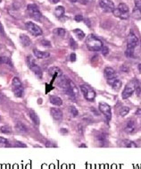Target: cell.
Listing matches in <instances>:
<instances>
[{"label": "cell", "instance_id": "obj_16", "mask_svg": "<svg viewBox=\"0 0 141 169\" xmlns=\"http://www.w3.org/2000/svg\"><path fill=\"white\" fill-rule=\"evenodd\" d=\"M33 54H34L35 57H37L38 59H45V58H48L49 56H50V54H49L48 52L40 51L38 49H36V48L33 49Z\"/></svg>", "mask_w": 141, "mask_h": 169}, {"label": "cell", "instance_id": "obj_29", "mask_svg": "<svg viewBox=\"0 0 141 169\" xmlns=\"http://www.w3.org/2000/svg\"><path fill=\"white\" fill-rule=\"evenodd\" d=\"M69 110H70V112H71V115H72L73 117H76V116H79V111H78V109H77L75 107H74V106H71L70 108H69Z\"/></svg>", "mask_w": 141, "mask_h": 169}, {"label": "cell", "instance_id": "obj_25", "mask_svg": "<svg viewBox=\"0 0 141 169\" xmlns=\"http://www.w3.org/2000/svg\"><path fill=\"white\" fill-rule=\"evenodd\" d=\"M122 145L124 147H127V148H137V144L130 140H123L122 141Z\"/></svg>", "mask_w": 141, "mask_h": 169}, {"label": "cell", "instance_id": "obj_32", "mask_svg": "<svg viewBox=\"0 0 141 169\" xmlns=\"http://www.w3.org/2000/svg\"><path fill=\"white\" fill-rule=\"evenodd\" d=\"M11 64V61L7 56H0V64Z\"/></svg>", "mask_w": 141, "mask_h": 169}, {"label": "cell", "instance_id": "obj_12", "mask_svg": "<svg viewBox=\"0 0 141 169\" xmlns=\"http://www.w3.org/2000/svg\"><path fill=\"white\" fill-rule=\"evenodd\" d=\"M107 83H108L115 91H119L122 85L121 80L117 79V77L113 78V79H107Z\"/></svg>", "mask_w": 141, "mask_h": 169}, {"label": "cell", "instance_id": "obj_38", "mask_svg": "<svg viewBox=\"0 0 141 169\" xmlns=\"http://www.w3.org/2000/svg\"><path fill=\"white\" fill-rule=\"evenodd\" d=\"M136 116H137L138 118L141 121V108H138V109L136 111Z\"/></svg>", "mask_w": 141, "mask_h": 169}, {"label": "cell", "instance_id": "obj_37", "mask_svg": "<svg viewBox=\"0 0 141 169\" xmlns=\"http://www.w3.org/2000/svg\"><path fill=\"white\" fill-rule=\"evenodd\" d=\"M74 20H75L76 22H82L84 20V18H83V16H82L81 14H78V15H76L75 17H74Z\"/></svg>", "mask_w": 141, "mask_h": 169}, {"label": "cell", "instance_id": "obj_8", "mask_svg": "<svg viewBox=\"0 0 141 169\" xmlns=\"http://www.w3.org/2000/svg\"><path fill=\"white\" fill-rule=\"evenodd\" d=\"M98 108H99V110H100V112L102 113V114L105 116V118L108 121L111 120V118H112V108L108 104L104 103V102L99 103Z\"/></svg>", "mask_w": 141, "mask_h": 169}, {"label": "cell", "instance_id": "obj_17", "mask_svg": "<svg viewBox=\"0 0 141 169\" xmlns=\"http://www.w3.org/2000/svg\"><path fill=\"white\" fill-rule=\"evenodd\" d=\"M48 72H49V74L50 75H52L54 77H56V79L63 76V72H62V71L59 67H55V66L51 67L50 69L48 70Z\"/></svg>", "mask_w": 141, "mask_h": 169}, {"label": "cell", "instance_id": "obj_36", "mask_svg": "<svg viewBox=\"0 0 141 169\" xmlns=\"http://www.w3.org/2000/svg\"><path fill=\"white\" fill-rule=\"evenodd\" d=\"M70 46H71L72 48H73V49H75V48L77 47V44H76L75 41H74V39L72 38L70 39Z\"/></svg>", "mask_w": 141, "mask_h": 169}, {"label": "cell", "instance_id": "obj_5", "mask_svg": "<svg viewBox=\"0 0 141 169\" xmlns=\"http://www.w3.org/2000/svg\"><path fill=\"white\" fill-rule=\"evenodd\" d=\"M12 84L14 96L17 97V98H22L23 96V87L20 79L18 77H13L12 80Z\"/></svg>", "mask_w": 141, "mask_h": 169}, {"label": "cell", "instance_id": "obj_28", "mask_svg": "<svg viewBox=\"0 0 141 169\" xmlns=\"http://www.w3.org/2000/svg\"><path fill=\"white\" fill-rule=\"evenodd\" d=\"M0 132L5 133V134H10V133H12V129L9 126L5 125V126L1 127V129H0Z\"/></svg>", "mask_w": 141, "mask_h": 169}, {"label": "cell", "instance_id": "obj_31", "mask_svg": "<svg viewBox=\"0 0 141 169\" xmlns=\"http://www.w3.org/2000/svg\"><path fill=\"white\" fill-rule=\"evenodd\" d=\"M125 55L127 57L132 58L134 56V49H130V48H127L125 50Z\"/></svg>", "mask_w": 141, "mask_h": 169}, {"label": "cell", "instance_id": "obj_7", "mask_svg": "<svg viewBox=\"0 0 141 169\" xmlns=\"http://www.w3.org/2000/svg\"><path fill=\"white\" fill-rule=\"evenodd\" d=\"M25 26H26V29L28 30V31L30 32V33H31L33 36L38 37V36L42 35V30H41V28L38 25H37L36 23L32 22H27L25 23Z\"/></svg>", "mask_w": 141, "mask_h": 169}, {"label": "cell", "instance_id": "obj_19", "mask_svg": "<svg viewBox=\"0 0 141 169\" xmlns=\"http://www.w3.org/2000/svg\"><path fill=\"white\" fill-rule=\"evenodd\" d=\"M29 116H30V118L31 119V121L33 122V124H36V125H38L39 124L40 120H39V117H38V116L37 115V113L35 111L30 110L29 111Z\"/></svg>", "mask_w": 141, "mask_h": 169}, {"label": "cell", "instance_id": "obj_9", "mask_svg": "<svg viewBox=\"0 0 141 169\" xmlns=\"http://www.w3.org/2000/svg\"><path fill=\"white\" fill-rule=\"evenodd\" d=\"M99 5L106 13H113L115 8L114 4L112 0H100L99 1Z\"/></svg>", "mask_w": 141, "mask_h": 169}, {"label": "cell", "instance_id": "obj_43", "mask_svg": "<svg viewBox=\"0 0 141 169\" xmlns=\"http://www.w3.org/2000/svg\"><path fill=\"white\" fill-rule=\"evenodd\" d=\"M0 33H4V30H3V27H2L1 23H0Z\"/></svg>", "mask_w": 141, "mask_h": 169}, {"label": "cell", "instance_id": "obj_45", "mask_svg": "<svg viewBox=\"0 0 141 169\" xmlns=\"http://www.w3.org/2000/svg\"><path fill=\"white\" fill-rule=\"evenodd\" d=\"M80 147V148H87V146H86L85 144H81Z\"/></svg>", "mask_w": 141, "mask_h": 169}, {"label": "cell", "instance_id": "obj_2", "mask_svg": "<svg viewBox=\"0 0 141 169\" xmlns=\"http://www.w3.org/2000/svg\"><path fill=\"white\" fill-rule=\"evenodd\" d=\"M113 14L114 16H116V17L122 19V20H126L130 17L129 6L126 4L121 3L118 5V7L114 8V10L113 11Z\"/></svg>", "mask_w": 141, "mask_h": 169}, {"label": "cell", "instance_id": "obj_18", "mask_svg": "<svg viewBox=\"0 0 141 169\" xmlns=\"http://www.w3.org/2000/svg\"><path fill=\"white\" fill-rule=\"evenodd\" d=\"M49 101H50L51 104L55 105V106H56V107H60L63 105L62 99L57 96H50L49 97Z\"/></svg>", "mask_w": 141, "mask_h": 169}, {"label": "cell", "instance_id": "obj_11", "mask_svg": "<svg viewBox=\"0 0 141 169\" xmlns=\"http://www.w3.org/2000/svg\"><path fill=\"white\" fill-rule=\"evenodd\" d=\"M27 59L29 60V66H30V70L34 72L36 75H38V77L42 76V70H41V68H40V66H38V64H37L34 61H33V59L31 58V56L29 55Z\"/></svg>", "mask_w": 141, "mask_h": 169}, {"label": "cell", "instance_id": "obj_33", "mask_svg": "<svg viewBox=\"0 0 141 169\" xmlns=\"http://www.w3.org/2000/svg\"><path fill=\"white\" fill-rule=\"evenodd\" d=\"M0 145H3V146H9V141L5 138H4V137H0Z\"/></svg>", "mask_w": 141, "mask_h": 169}, {"label": "cell", "instance_id": "obj_44", "mask_svg": "<svg viewBox=\"0 0 141 169\" xmlns=\"http://www.w3.org/2000/svg\"><path fill=\"white\" fill-rule=\"evenodd\" d=\"M138 71L141 72V64H139L138 66Z\"/></svg>", "mask_w": 141, "mask_h": 169}, {"label": "cell", "instance_id": "obj_40", "mask_svg": "<svg viewBox=\"0 0 141 169\" xmlns=\"http://www.w3.org/2000/svg\"><path fill=\"white\" fill-rule=\"evenodd\" d=\"M15 146H16V147H22V148H26V147H27L25 144H23L22 142H19V141H18L17 143H16Z\"/></svg>", "mask_w": 141, "mask_h": 169}, {"label": "cell", "instance_id": "obj_26", "mask_svg": "<svg viewBox=\"0 0 141 169\" xmlns=\"http://www.w3.org/2000/svg\"><path fill=\"white\" fill-rule=\"evenodd\" d=\"M73 33L76 35V37L78 38V39L80 40H82L84 38H85V33L83 31H82L80 29H75V30H73Z\"/></svg>", "mask_w": 141, "mask_h": 169}, {"label": "cell", "instance_id": "obj_41", "mask_svg": "<svg viewBox=\"0 0 141 169\" xmlns=\"http://www.w3.org/2000/svg\"><path fill=\"white\" fill-rule=\"evenodd\" d=\"M52 4H57V3H59L60 2V0H49Z\"/></svg>", "mask_w": 141, "mask_h": 169}, {"label": "cell", "instance_id": "obj_46", "mask_svg": "<svg viewBox=\"0 0 141 169\" xmlns=\"http://www.w3.org/2000/svg\"><path fill=\"white\" fill-rule=\"evenodd\" d=\"M1 100H2V95L0 94V101H1Z\"/></svg>", "mask_w": 141, "mask_h": 169}, {"label": "cell", "instance_id": "obj_20", "mask_svg": "<svg viewBox=\"0 0 141 169\" xmlns=\"http://www.w3.org/2000/svg\"><path fill=\"white\" fill-rule=\"evenodd\" d=\"M20 40H21L22 46H24V47H30L31 45V39L27 35L22 34L20 36Z\"/></svg>", "mask_w": 141, "mask_h": 169}, {"label": "cell", "instance_id": "obj_6", "mask_svg": "<svg viewBox=\"0 0 141 169\" xmlns=\"http://www.w3.org/2000/svg\"><path fill=\"white\" fill-rule=\"evenodd\" d=\"M27 10L29 12V14L30 16L34 19L35 21H40L41 20V17H42V14H41L38 7L34 5V4H30L27 5Z\"/></svg>", "mask_w": 141, "mask_h": 169}, {"label": "cell", "instance_id": "obj_27", "mask_svg": "<svg viewBox=\"0 0 141 169\" xmlns=\"http://www.w3.org/2000/svg\"><path fill=\"white\" fill-rule=\"evenodd\" d=\"M130 113V107H122L121 109H120V112H119V115L121 116V117H124L126 116L128 114Z\"/></svg>", "mask_w": 141, "mask_h": 169}, {"label": "cell", "instance_id": "obj_24", "mask_svg": "<svg viewBox=\"0 0 141 169\" xmlns=\"http://www.w3.org/2000/svg\"><path fill=\"white\" fill-rule=\"evenodd\" d=\"M132 16L133 18L137 19V20H140L141 19V9L138 7H134L133 11H132Z\"/></svg>", "mask_w": 141, "mask_h": 169}, {"label": "cell", "instance_id": "obj_13", "mask_svg": "<svg viewBox=\"0 0 141 169\" xmlns=\"http://www.w3.org/2000/svg\"><path fill=\"white\" fill-rule=\"evenodd\" d=\"M50 113H51V116L52 117L57 121V122H61V121L63 120V112L57 107H52L51 110H50Z\"/></svg>", "mask_w": 141, "mask_h": 169}, {"label": "cell", "instance_id": "obj_10", "mask_svg": "<svg viewBox=\"0 0 141 169\" xmlns=\"http://www.w3.org/2000/svg\"><path fill=\"white\" fill-rule=\"evenodd\" d=\"M138 45V39L133 32H130L127 39V48L135 49V47Z\"/></svg>", "mask_w": 141, "mask_h": 169}, {"label": "cell", "instance_id": "obj_30", "mask_svg": "<svg viewBox=\"0 0 141 169\" xmlns=\"http://www.w3.org/2000/svg\"><path fill=\"white\" fill-rule=\"evenodd\" d=\"M55 33L57 36H59V37H63V36L65 35V33H66V31H65V30L63 29V28H58V29H56V30H55Z\"/></svg>", "mask_w": 141, "mask_h": 169}, {"label": "cell", "instance_id": "obj_14", "mask_svg": "<svg viewBox=\"0 0 141 169\" xmlns=\"http://www.w3.org/2000/svg\"><path fill=\"white\" fill-rule=\"evenodd\" d=\"M137 130V124H136V122L134 120H129L127 124H126V126H125V131L126 132L128 133H133L134 132H136Z\"/></svg>", "mask_w": 141, "mask_h": 169}, {"label": "cell", "instance_id": "obj_22", "mask_svg": "<svg viewBox=\"0 0 141 169\" xmlns=\"http://www.w3.org/2000/svg\"><path fill=\"white\" fill-rule=\"evenodd\" d=\"M64 13H65V9H64V7H63V6H62V5H58V6H56L55 10V14L56 17L61 18L62 16L64 14Z\"/></svg>", "mask_w": 141, "mask_h": 169}, {"label": "cell", "instance_id": "obj_35", "mask_svg": "<svg viewBox=\"0 0 141 169\" xmlns=\"http://www.w3.org/2000/svg\"><path fill=\"white\" fill-rule=\"evenodd\" d=\"M40 43H41V45L44 46V47H51V43H50V41H48V40H46V39L41 40Z\"/></svg>", "mask_w": 141, "mask_h": 169}, {"label": "cell", "instance_id": "obj_42", "mask_svg": "<svg viewBox=\"0 0 141 169\" xmlns=\"http://www.w3.org/2000/svg\"><path fill=\"white\" fill-rule=\"evenodd\" d=\"M61 132H62V133H67V132H68V131L66 130L65 128H62V129H61Z\"/></svg>", "mask_w": 141, "mask_h": 169}, {"label": "cell", "instance_id": "obj_34", "mask_svg": "<svg viewBox=\"0 0 141 169\" xmlns=\"http://www.w3.org/2000/svg\"><path fill=\"white\" fill-rule=\"evenodd\" d=\"M101 52H102L103 55L106 56L107 55L109 54V47H106V46H103L102 47V49H101Z\"/></svg>", "mask_w": 141, "mask_h": 169}, {"label": "cell", "instance_id": "obj_3", "mask_svg": "<svg viewBox=\"0 0 141 169\" xmlns=\"http://www.w3.org/2000/svg\"><path fill=\"white\" fill-rule=\"evenodd\" d=\"M138 86V80L136 79H133L131 80L130 82H129L126 86L124 87V90L122 91V93H121V97L123 99H129L130 97L132 96V94H133L136 91V88Z\"/></svg>", "mask_w": 141, "mask_h": 169}, {"label": "cell", "instance_id": "obj_48", "mask_svg": "<svg viewBox=\"0 0 141 169\" xmlns=\"http://www.w3.org/2000/svg\"><path fill=\"white\" fill-rule=\"evenodd\" d=\"M0 119H1V117H0Z\"/></svg>", "mask_w": 141, "mask_h": 169}, {"label": "cell", "instance_id": "obj_1", "mask_svg": "<svg viewBox=\"0 0 141 169\" xmlns=\"http://www.w3.org/2000/svg\"><path fill=\"white\" fill-rule=\"evenodd\" d=\"M86 45L90 51H99V50L101 51L103 47L102 41L94 34H90L87 37Z\"/></svg>", "mask_w": 141, "mask_h": 169}, {"label": "cell", "instance_id": "obj_21", "mask_svg": "<svg viewBox=\"0 0 141 169\" xmlns=\"http://www.w3.org/2000/svg\"><path fill=\"white\" fill-rule=\"evenodd\" d=\"M96 141L100 143L101 146H105L106 141H107V135L105 133L100 132L96 136Z\"/></svg>", "mask_w": 141, "mask_h": 169}, {"label": "cell", "instance_id": "obj_4", "mask_svg": "<svg viewBox=\"0 0 141 169\" xmlns=\"http://www.w3.org/2000/svg\"><path fill=\"white\" fill-rule=\"evenodd\" d=\"M80 91L83 94L84 98L88 101H94L96 98V92L93 89H91L88 85L87 84H81L80 85Z\"/></svg>", "mask_w": 141, "mask_h": 169}, {"label": "cell", "instance_id": "obj_39", "mask_svg": "<svg viewBox=\"0 0 141 169\" xmlns=\"http://www.w3.org/2000/svg\"><path fill=\"white\" fill-rule=\"evenodd\" d=\"M70 60L72 61V62H74V61L76 60V54L75 53L71 54V55H70Z\"/></svg>", "mask_w": 141, "mask_h": 169}, {"label": "cell", "instance_id": "obj_47", "mask_svg": "<svg viewBox=\"0 0 141 169\" xmlns=\"http://www.w3.org/2000/svg\"><path fill=\"white\" fill-rule=\"evenodd\" d=\"M2 2V0H0V3H1Z\"/></svg>", "mask_w": 141, "mask_h": 169}, {"label": "cell", "instance_id": "obj_15", "mask_svg": "<svg viewBox=\"0 0 141 169\" xmlns=\"http://www.w3.org/2000/svg\"><path fill=\"white\" fill-rule=\"evenodd\" d=\"M104 74H105V77L106 78V80L117 77V72H116L115 70L112 67H105L104 70Z\"/></svg>", "mask_w": 141, "mask_h": 169}, {"label": "cell", "instance_id": "obj_23", "mask_svg": "<svg viewBox=\"0 0 141 169\" xmlns=\"http://www.w3.org/2000/svg\"><path fill=\"white\" fill-rule=\"evenodd\" d=\"M15 129H16V130H17L18 132H28V128H27V126H26L25 124H24L21 123V122H18L17 124H16Z\"/></svg>", "mask_w": 141, "mask_h": 169}]
</instances>
